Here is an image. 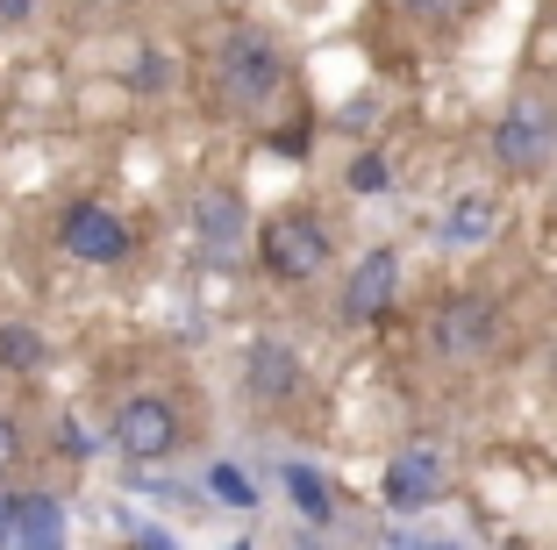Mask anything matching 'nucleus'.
I'll return each mask as SVG.
<instances>
[{
	"instance_id": "obj_1",
	"label": "nucleus",
	"mask_w": 557,
	"mask_h": 550,
	"mask_svg": "<svg viewBox=\"0 0 557 550\" xmlns=\"http://www.w3.org/2000/svg\"><path fill=\"white\" fill-rule=\"evenodd\" d=\"M557 150V108L543 100H515L500 122H493V164L508 179H536Z\"/></svg>"
},
{
	"instance_id": "obj_2",
	"label": "nucleus",
	"mask_w": 557,
	"mask_h": 550,
	"mask_svg": "<svg viewBox=\"0 0 557 550\" xmlns=\"http://www.w3.org/2000/svg\"><path fill=\"white\" fill-rule=\"evenodd\" d=\"M214 80H222L230 108H264V100L278 94V80H286V58H278L258 29H236L230 44H222V58H214Z\"/></svg>"
},
{
	"instance_id": "obj_3",
	"label": "nucleus",
	"mask_w": 557,
	"mask_h": 550,
	"mask_svg": "<svg viewBox=\"0 0 557 550\" xmlns=\"http://www.w3.org/2000/svg\"><path fill=\"white\" fill-rule=\"evenodd\" d=\"M258 250H264V272H272V279H294V286H300V279H314L329 265V222H322V215H300V208L272 215Z\"/></svg>"
},
{
	"instance_id": "obj_4",
	"label": "nucleus",
	"mask_w": 557,
	"mask_h": 550,
	"mask_svg": "<svg viewBox=\"0 0 557 550\" xmlns=\"http://www.w3.org/2000/svg\"><path fill=\"white\" fill-rule=\"evenodd\" d=\"M58 243H65L79 265H122L129 258V222L100 200H72L65 222H58Z\"/></svg>"
},
{
	"instance_id": "obj_5",
	"label": "nucleus",
	"mask_w": 557,
	"mask_h": 550,
	"mask_svg": "<svg viewBox=\"0 0 557 550\" xmlns=\"http://www.w3.org/2000/svg\"><path fill=\"white\" fill-rule=\"evenodd\" d=\"M172 443H180V415H172V401L164 393H129V401L115 407V451L122 457H172Z\"/></svg>"
},
{
	"instance_id": "obj_6",
	"label": "nucleus",
	"mask_w": 557,
	"mask_h": 550,
	"mask_svg": "<svg viewBox=\"0 0 557 550\" xmlns=\"http://www.w3.org/2000/svg\"><path fill=\"white\" fill-rule=\"evenodd\" d=\"M194 236H200V250H208L214 265L244 258V243H250V208L230 194V186H208V194L194 200Z\"/></svg>"
},
{
	"instance_id": "obj_7",
	"label": "nucleus",
	"mask_w": 557,
	"mask_h": 550,
	"mask_svg": "<svg viewBox=\"0 0 557 550\" xmlns=\"http://www.w3.org/2000/svg\"><path fill=\"white\" fill-rule=\"evenodd\" d=\"M394 293H400V258L394 250L358 258V272H350V286H344V322H379V315L394 308Z\"/></svg>"
},
{
	"instance_id": "obj_8",
	"label": "nucleus",
	"mask_w": 557,
	"mask_h": 550,
	"mask_svg": "<svg viewBox=\"0 0 557 550\" xmlns=\"http://www.w3.org/2000/svg\"><path fill=\"white\" fill-rule=\"evenodd\" d=\"M493 337H500V315H493V301H479V293H472V301H450L443 322H436L443 357H486Z\"/></svg>"
},
{
	"instance_id": "obj_9",
	"label": "nucleus",
	"mask_w": 557,
	"mask_h": 550,
	"mask_svg": "<svg viewBox=\"0 0 557 550\" xmlns=\"http://www.w3.org/2000/svg\"><path fill=\"white\" fill-rule=\"evenodd\" d=\"M436 493H443V451H429V443L394 451V465H386V501L394 508H429Z\"/></svg>"
},
{
	"instance_id": "obj_10",
	"label": "nucleus",
	"mask_w": 557,
	"mask_h": 550,
	"mask_svg": "<svg viewBox=\"0 0 557 550\" xmlns=\"http://www.w3.org/2000/svg\"><path fill=\"white\" fill-rule=\"evenodd\" d=\"M8 536H15V550H65V508L50 493H15L8 501Z\"/></svg>"
},
{
	"instance_id": "obj_11",
	"label": "nucleus",
	"mask_w": 557,
	"mask_h": 550,
	"mask_svg": "<svg viewBox=\"0 0 557 550\" xmlns=\"http://www.w3.org/2000/svg\"><path fill=\"white\" fill-rule=\"evenodd\" d=\"M244 379H250L258 401H294L300 365H294V351H286L278 337H258V343H250V357H244Z\"/></svg>"
},
{
	"instance_id": "obj_12",
	"label": "nucleus",
	"mask_w": 557,
	"mask_h": 550,
	"mask_svg": "<svg viewBox=\"0 0 557 550\" xmlns=\"http://www.w3.org/2000/svg\"><path fill=\"white\" fill-rule=\"evenodd\" d=\"M44 357H50V343L29 322H0V365L8 372H44Z\"/></svg>"
},
{
	"instance_id": "obj_13",
	"label": "nucleus",
	"mask_w": 557,
	"mask_h": 550,
	"mask_svg": "<svg viewBox=\"0 0 557 550\" xmlns=\"http://www.w3.org/2000/svg\"><path fill=\"white\" fill-rule=\"evenodd\" d=\"M443 229H450V243H486L493 229H500V208H493L486 194H465L458 208H450V222H443Z\"/></svg>"
},
{
	"instance_id": "obj_14",
	"label": "nucleus",
	"mask_w": 557,
	"mask_h": 550,
	"mask_svg": "<svg viewBox=\"0 0 557 550\" xmlns=\"http://www.w3.org/2000/svg\"><path fill=\"white\" fill-rule=\"evenodd\" d=\"M286 493L300 501V515H308V522H329V486L314 479L308 465H286Z\"/></svg>"
},
{
	"instance_id": "obj_15",
	"label": "nucleus",
	"mask_w": 557,
	"mask_h": 550,
	"mask_svg": "<svg viewBox=\"0 0 557 550\" xmlns=\"http://www.w3.org/2000/svg\"><path fill=\"white\" fill-rule=\"evenodd\" d=\"M386 186H394V164L379 158V150L350 158V194H386Z\"/></svg>"
},
{
	"instance_id": "obj_16",
	"label": "nucleus",
	"mask_w": 557,
	"mask_h": 550,
	"mask_svg": "<svg viewBox=\"0 0 557 550\" xmlns=\"http://www.w3.org/2000/svg\"><path fill=\"white\" fill-rule=\"evenodd\" d=\"M208 486H214V493H222L230 508H250V501H258V493H250V479H244L236 465H214V472H208Z\"/></svg>"
},
{
	"instance_id": "obj_17",
	"label": "nucleus",
	"mask_w": 557,
	"mask_h": 550,
	"mask_svg": "<svg viewBox=\"0 0 557 550\" xmlns=\"http://www.w3.org/2000/svg\"><path fill=\"white\" fill-rule=\"evenodd\" d=\"M408 15H422V22H458L465 15V0H400Z\"/></svg>"
},
{
	"instance_id": "obj_18",
	"label": "nucleus",
	"mask_w": 557,
	"mask_h": 550,
	"mask_svg": "<svg viewBox=\"0 0 557 550\" xmlns=\"http://www.w3.org/2000/svg\"><path fill=\"white\" fill-rule=\"evenodd\" d=\"M15 457H22V429H15V421H8V415H0V472L15 465Z\"/></svg>"
},
{
	"instance_id": "obj_19",
	"label": "nucleus",
	"mask_w": 557,
	"mask_h": 550,
	"mask_svg": "<svg viewBox=\"0 0 557 550\" xmlns=\"http://www.w3.org/2000/svg\"><path fill=\"white\" fill-rule=\"evenodd\" d=\"M0 22H29V0H0Z\"/></svg>"
},
{
	"instance_id": "obj_20",
	"label": "nucleus",
	"mask_w": 557,
	"mask_h": 550,
	"mask_svg": "<svg viewBox=\"0 0 557 550\" xmlns=\"http://www.w3.org/2000/svg\"><path fill=\"white\" fill-rule=\"evenodd\" d=\"M136 550H172V543H164V536H144V543H136Z\"/></svg>"
},
{
	"instance_id": "obj_21",
	"label": "nucleus",
	"mask_w": 557,
	"mask_h": 550,
	"mask_svg": "<svg viewBox=\"0 0 557 550\" xmlns=\"http://www.w3.org/2000/svg\"><path fill=\"white\" fill-rule=\"evenodd\" d=\"M0 550H15V536H8V522H0Z\"/></svg>"
},
{
	"instance_id": "obj_22",
	"label": "nucleus",
	"mask_w": 557,
	"mask_h": 550,
	"mask_svg": "<svg viewBox=\"0 0 557 550\" xmlns=\"http://www.w3.org/2000/svg\"><path fill=\"white\" fill-rule=\"evenodd\" d=\"M0 522H8V493H0Z\"/></svg>"
},
{
	"instance_id": "obj_23",
	"label": "nucleus",
	"mask_w": 557,
	"mask_h": 550,
	"mask_svg": "<svg viewBox=\"0 0 557 550\" xmlns=\"http://www.w3.org/2000/svg\"><path fill=\"white\" fill-rule=\"evenodd\" d=\"M79 8H108V0H79Z\"/></svg>"
}]
</instances>
